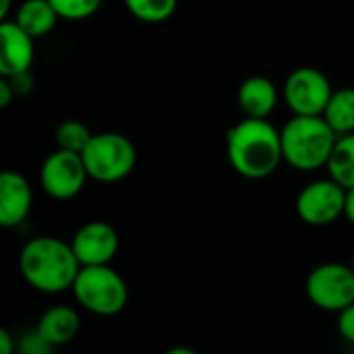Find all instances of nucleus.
Returning a JSON list of instances; mask_svg holds the SVG:
<instances>
[{"label":"nucleus","instance_id":"13","mask_svg":"<svg viewBox=\"0 0 354 354\" xmlns=\"http://www.w3.org/2000/svg\"><path fill=\"white\" fill-rule=\"evenodd\" d=\"M278 87L272 79L263 75H253L245 79L236 93L239 108L249 118H270V114L278 106Z\"/></svg>","mask_w":354,"mask_h":354},{"label":"nucleus","instance_id":"11","mask_svg":"<svg viewBox=\"0 0 354 354\" xmlns=\"http://www.w3.org/2000/svg\"><path fill=\"white\" fill-rule=\"evenodd\" d=\"M27 31H23L15 21L4 19L0 25V75L15 77L27 73L35 58V46Z\"/></svg>","mask_w":354,"mask_h":354},{"label":"nucleus","instance_id":"24","mask_svg":"<svg viewBox=\"0 0 354 354\" xmlns=\"http://www.w3.org/2000/svg\"><path fill=\"white\" fill-rule=\"evenodd\" d=\"M15 95H17V93H15V89H12L10 81H8L6 77H2V79H0V108H8V104L12 102Z\"/></svg>","mask_w":354,"mask_h":354},{"label":"nucleus","instance_id":"6","mask_svg":"<svg viewBox=\"0 0 354 354\" xmlns=\"http://www.w3.org/2000/svg\"><path fill=\"white\" fill-rule=\"evenodd\" d=\"M307 299L326 313H340L354 303L353 266L328 261L313 268L305 282Z\"/></svg>","mask_w":354,"mask_h":354},{"label":"nucleus","instance_id":"10","mask_svg":"<svg viewBox=\"0 0 354 354\" xmlns=\"http://www.w3.org/2000/svg\"><path fill=\"white\" fill-rule=\"evenodd\" d=\"M71 247H73L81 268L108 266L120 249V236L112 224L93 220V222L83 224L75 232Z\"/></svg>","mask_w":354,"mask_h":354},{"label":"nucleus","instance_id":"12","mask_svg":"<svg viewBox=\"0 0 354 354\" xmlns=\"http://www.w3.org/2000/svg\"><path fill=\"white\" fill-rule=\"evenodd\" d=\"M33 203V193L29 180L15 170L0 174V224L4 228L21 226Z\"/></svg>","mask_w":354,"mask_h":354},{"label":"nucleus","instance_id":"25","mask_svg":"<svg viewBox=\"0 0 354 354\" xmlns=\"http://www.w3.org/2000/svg\"><path fill=\"white\" fill-rule=\"evenodd\" d=\"M15 351V338L8 330H0V353L12 354Z\"/></svg>","mask_w":354,"mask_h":354},{"label":"nucleus","instance_id":"2","mask_svg":"<svg viewBox=\"0 0 354 354\" xmlns=\"http://www.w3.org/2000/svg\"><path fill=\"white\" fill-rule=\"evenodd\" d=\"M19 270L33 290L60 295L73 288L81 263L71 243L56 236H35L21 249Z\"/></svg>","mask_w":354,"mask_h":354},{"label":"nucleus","instance_id":"26","mask_svg":"<svg viewBox=\"0 0 354 354\" xmlns=\"http://www.w3.org/2000/svg\"><path fill=\"white\" fill-rule=\"evenodd\" d=\"M344 218L354 226V187L346 189V199H344Z\"/></svg>","mask_w":354,"mask_h":354},{"label":"nucleus","instance_id":"28","mask_svg":"<svg viewBox=\"0 0 354 354\" xmlns=\"http://www.w3.org/2000/svg\"><path fill=\"white\" fill-rule=\"evenodd\" d=\"M166 354H195L193 351H189V348H178V351H168Z\"/></svg>","mask_w":354,"mask_h":354},{"label":"nucleus","instance_id":"22","mask_svg":"<svg viewBox=\"0 0 354 354\" xmlns=\"http://www.w3.org/2000/svg\"><path fill=\"white\" fill-rule=\"evenodd\" d=\"M338 334L348 344H354V303L338 313Z\"/></svg>","mask_w":354,"mask_h":354},{"label":"nucleus","instance_id":"18","mask_svg":"<svg viewBox=\"0 0 354 354\" xmlns=\"http://www.w3.org/2000/svg\"><path fill=\"white\" fill-rule=\"evenodd\" d=\"M124 6L143 23H162L174 15L178 0H124Z\"/></svg>","mask_w":354,"mask_h":354},{"label":"nucleus","instance_id":"21","mask_svg":"<svg viewBox=\"0 0 354 354\" xmlns=\"http://www.w3.org/2000/svg\"><path fill=\"white\" fill-rule=\"evenodd\" d=\"M17 346L21 348V353L23 354H46L54 348L52 344H48V342L44 340V336L37 332V328H35L33 332L23 334V338L19 340Z\"/></svg>","mask_w":354,"mask_h":354},{"label":"nucleus","instance_id":"29","mask_svg":"<svg viewBox=\"0 0 354 354\" xmlns=\"http://www.w3.org/2000/svg\"><path fill=\"white\" fill-rule=\"evenodd\" d=\"M351 266H353V270H354V255H353V261H351Z\"/></svg>","mask_w":354,"mask_h":354},{"label":"nucleus","instance_id":"19","mask_svg":"<svg viewBox=\"0 0 354 354\" xmlns=\"http://www.w3.org/2000/svg\"><path fill=\"white\" fill-rule=\"evenodd\" d=\"M91 137H93V133L89 131V127L83 124L81 120H73V118L60 122L56 129V145L62 149L77 151V153H81L87 147Z\"/></svg>","mask_w":354,"mask_h":354},{"label":"nucleus","instance_id":"23","mask_svg":"<svg viewBox=\"0 0 354 354\" xmlns=\"http://www.w3.org/2000/svg\"><path fill=\"white\" fill-rule=\"evenodd\" d=\"M6 79L10 81V85H12L17 95H27L33 89V79H31L29 71L21 73V75H15V77H6Z\"/></svg>","mask_w":354,"mask_h":354},{"label":"nucleus","instance_id":"7","mask_svg":"<svg viewBox=\"0 0 354 354\" xmlns=\"http://www.w3.org/2000/svg\"><path fill=\"white\" fill-rule=\"evenodd\" d=\"M87 178L89 174L83 156L62 147L52 151L39 168V185L44 193L58 201L77 197L83 191Z\"/></svg>","mask_w":354,"mask_h":354},{"label":"nucleus","instance_id":"3","mask_svg":"<svg viewBox=\"0 0 354 354\" xmlns=\"http://www.w3.org/2000/svg\"><path fill=\"white\" fill-rule=\"evenodd\" d=\"M284 162L297 170L311 172L326 168L338 141L336 131L324 116L295 114L280 131Z\"/></svg>","mask_w":354,"mask_h":354},{"label":"nucleus","instance_id":"27","mask_svg":"<svg viewBox=\"0 0 354 354\" xmlns=\"http://www.w3.org/2000/svg\"><path fill=\"white\" fill-rule=\"evenodd\" d=\"M10 2L12 0H0V19L4 21L8 17V10H10Z\"/></svg>","mask_w":354,"mask_h":354},{"label":"nucleus","instance_id":"1","mask_svg":"<svg viewBox=\"0 0 354 354\" xmlns=\"http://www.w3.org/2000/svg\"><path fill=\"white\" fill-rule=\"evenodd\" d=\"M226 156L243 178L263 180L284 162L282 135L268 118L245 116L226 135Z\"/></svg>","mask_w":354,"mask_h":354},{"label":"nucleus","instance_id":"14","mask_svg":"<svg viewBox=\"0 0 354 354\" xmlns=\"http://www.w3.org/2000/svg\"><path fill=\"white\" fill-rule=\"evenodd\" d=\"M79 330H81L79 313L73 307H66V305L50 307L48 311H44V315L37 322V332L54 348L73 342L75 336L79 334Z\"/></svg>","mask_w":354,"mask_h":354},{"label":"nucleus","instance_id":"8","mask_svg":"<svg viewBox=\"0 0 354 354\" xmlns=\"http://www.w3.org/2000/svg\"><path fill=\"white\" fill-rule=\"evenodd\" d=\"M282 93L292 114L322 116L334 93V87L326 73H322L319 68L301 66L288 75Z\"/></svg>","mask_w":354,"mask_h":354},{"label":"nucleus","instance_id":"4","mask_svg":"<svg viewBox=\"0 0 354 354\" xmlns=\"http://www.w3.org/2000/svg\"><path fill=\"white\" fill-rule=\"evenodd\" d=\"M75 301L89 313L100 317L118 315L129 303L124 278L108 266H85L79 270L73 284Z\"/></svg>","mask_w":354,"mask_h":354},{"label":"nucleus","instance_id":"16","mask_svg":"<svg viewBox=\"0 0 354 354\" xmlns=\"http://www.w3.org/2000/svg\"><path fill=\"white\" fill-rule=\"evenodd\" d=\"M322 116L336 131V135L354 133V87L334 89Z\"/></svg>","mask_w":354,"mask_h":354},{"label":"nucleus","instance_id":"5","mask_svg":"<svg viewBox=\"0 0 354 354\" xmlns=\"http://www.w3.org/2000/svg\"><path fill=\"white\" fill-rule=\"evenodd\" d=\"M81 156L89 178L104 185L124 180L137 166L135 143L127 135L114 131L93 133Z\"/></svg>","mask_w":354,"mask_h":354},{"label":"nucleus","instance_id":"9","mask_svg":"<svg viewBox=\"0 0 354 354\" xmlns=\"http://www.w3.org/2000/svg\"><path fill=\"white\" fill-rule=\"evenodd\" d=\"M346 189L332 176L313 180L303 187L297 197V214L307 226H330L338 218H344Z\"/></svg>","mask_w":354,"mask_h":354},{"label":"nucleus","instance_id":"17","mask_svg":"<svg viewBox=\"0 0 354 354\" xmlns=\"http://www.w3.org/2000/svg\"><path fill=\"white\" fill-rule=\"evenodd\" d=\"M326 170L344 189L354 187V133L338 135Z\"/></svg>","mask_w":354,"mask_h":354},{"label":"nucleus","instance_id":"15","mask_svg":"<svg viewBox=\"0 0 354 354\" xmlns=\"http://www.w3.org/2000/svg\"><path fill=\"white\" fill-rule=\"evenodd\" d=\"M58 19L60 15L50 0H23L15 15V23L35 39L48 35L56 27Z\"/></svg>","mask_w":354,"mask_h":354},{"label":"nucleus","instance_id":"20","mask_svg":"<svg viewBox=\"0 0 354 354\" xmlns=\"http://www.w3.org/2000/svg\"><path fill=\"white\" fill-rule=\"evenodd\" d=\"M60 19L66 21H83L95 15L104 0H50Z\"/></svg>","mask_w":354,"mask_h":354}]
</instances>
